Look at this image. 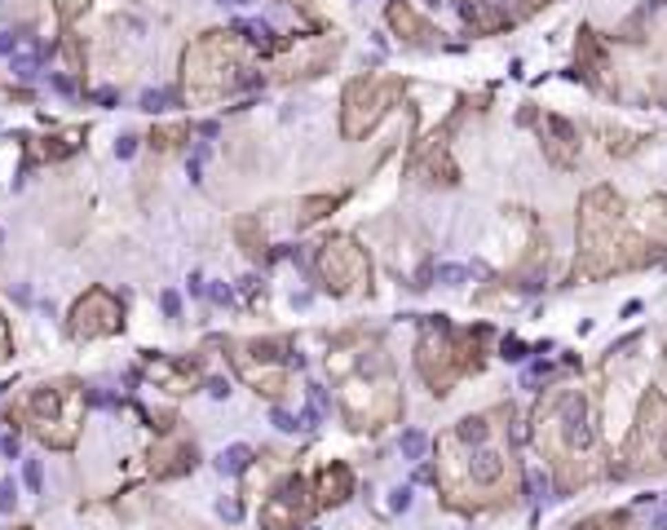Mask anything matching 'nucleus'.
<instances>
[{"label":"nucleus","instance_id":"nucleus-12","mask_svg":"<svg viewBox=\"0 0 667 530\" xmlns=\"http://www.w3.org/2000/svg\"><path fill=\"white\" fill-rule=\"evenodd\" d=\"M160 301H164V314L168 318H182V296H177V292H164Z\"/></svg>","mask_w":667,"mask_h":530},{"label":"nucleus","instance_id":"nucleus-16","mask_svg":"<svg viewBox=\"0 0 667 530\" xmlns=\"http://www.w3.org/2000/svg\"><path fill=\"white\" fill-rule=\"evenodd\" d=\"M18 49V36L14 31H0V53H14Z\"/></svg>","mask_w":667,"mask_h":530},{"label":"nucleus","instance_id":"nucleus-14","mask_svg":"<svg viewBox=\"0 0 667 530\" xmlns=\"http://www.w3.org/2000/svg\"><path fill=\"white\" fill-rule=\"evenodd\" d=\"M133 151H137V137H133V133H124V137H120V146H115V155H120V159H133Z\"/></svg>","mask_w":667,"mask_h":530},{"label":"nucleus","instance_id":"nucleus-13","mask_svg":"<svg viewBox=\"0 0 667 530\" xmlns=\"http://www.w3.org/2000/svg\"><path fill=\"white\" fill-rule=\"evenodd\" d=\"M274 429H283V433H296V429H305V424H296L288 411H274Z\"/></svg>","mask_w":667,"mask_h":530},{"label":"nucleus","instance_id":"nucleus-2","mask_svg":"<svg viewBox=\"0 0 667 530\" xmlns=\"http://www.w3.org/2000/svg\"><path fill=\"white\" fill-rule=\"evenodd\" d=\"M120 327H124V305L115 301L111 292H102V288H89L76 305H71V314H67L71 341H98V336H115Z\"/></svg>","mask_w":667,"mask_h":530},{"label":"nucleus","instance_id":"nucleus-15","mask_svg":"<svg viewBox=\"0 0 667 530\" xmlns=\"http://www.w3.org/2000/svg\"><path fill=\"white\" fill-rule=\"evenodd\" d=\"M208 394H213V398H230V380L213 376V380H208Z\"/></svg>","mask_w":667,"mask_h":530},{"label":"nucleus","instance_id":"nucleus-22","mask_svg":"<svg viewBox=\"0 0 667 530\" xmlns=\"http://www.w3.org/2000/svg\"><path fill=\"white\" fill-rule=\"evenodd\" d=\"M425 5H429V9H438V5H442V0H425Z\"/></svg>","mask_w":667,"mask_h":530},{"label":"nucleus","instance_id":"nucleus-19","mask_svg":"<svg viewBox=\"0 0 667 530\" xmlns=\"http://www.w3.org/2000/svg\"><path fill=\"white\" fill-rule=\"evenodd\" d=\"M407 504H411V491L402 486V491H394V508H407Z\"/></svg>","mask_w":667,"mask_h":530},{"label":"nucleus","instance_id":"nucleus-9","mask_svg":"<svg viewBox=\"0 0 667 530\" xmlns=\"http://www.w3.org/2000/svg\"><path fill=\"white\" fill-rule=\"evenodd\" d=\"M619 526H628V517H623V513H610V517H592V522H584L579 530H619Z\"/></svg>","mask_w":667,"mask_h":530},{"label":"nucleus","instance_id":"nucleus-10","mask_svg":"<svg viewBox=\"0 0 667 530\" xmlns=\"http://www.w3.org/2000/svg\"><path fill=\"white\" fill-rule=\"evenodd\" d=\"M168 102H173V93H164V89H151V93H142V111H164Z\"/></svg>","mask_w":667,"mask_h":530},{"label":"nucleus","instance_id":"nucleus-3","mask_svg":"<svg viewBox=\"0 0 667 530\" xmlns=\"http://www.w3.org/2000/svg\"><path fill=\"white\" fill-rule=\"evenodd\" d=\"M319 270H323V279L332 283V292H349V279L354 283L367 279V261H363V252H358L354 239H332L327 243V248L319 252Z\"/></svg>","mask_w":667,"mask_h":530},{"label":"nucleus","instance_id":"nucleus-20","mask_svg":"<svg viewBox=\"0 0 667 530\" xmlns=\"http://www.w3.org/2000/svg\"><path fill=\"white\" fill-rule=\"evenodd\" d=\"M213 301H217V305H230V292L221 288V283H213Z\"/></svg>","mask_w":667,"mask_h":530},{"label":"nucleus","instance_id":"nucleus-4","mask_svg":"<svg viewBox=\"0 0 667 530\" xmlns=\"http://www.w3.org/2000/svg\"><path fill=\"white\" fill-rule=\"evenodd\" d=\"M305 517H310V504L301 500V482L288 477V482H283V491L274 486L266 513H261V526H266V530H296Z\"/></svg>","mask_w":667,"mask_h":530},{"label":"nucleus","instance_id":"nucleus-11","mask_svg":"<svg viewBox=\"0 0 667 530\" xmlns=\"http://www.w3.org/2000/svg\"><path fill=\"white\" fill-rule=\"evenodd\" d=\"M14 508H18V486L0 482V513H14Z\"/></svg>","mask_w":667,"mask_h":530},{"label":"nucleus","instance_id":"nucleus-18","mask_svg":"<svg viewBox=\"0 0 667 530\" xmlns=\"http://www.w3.org/2000/svg\"><path fill=\"white\" fill-rule=\"evenodd\" d=\"M442 279H447V283H460L464 270H460V265H447V270H442Z\"/></svg>","mask_w":667,"mask_h":530},{"label":"nucleus","instance_id":"nucleus-5","mask_svg":"<svg viewBox=\"0 0 667 530\" xmlns=\"http://www.w3.org/2000/svg\"><path fill=\"white\" fill-rule=\"evenodd\" d=\"M314 495H319V508H336V504H345L349 500V491H354V473L345 469V464H327V469L314 477V486H310Z\"/></svg>","mask_w":667,"mask_h":530},{"label":"nucleus","instance_id":"nucleus-17","mask_svg":"<svg viewBox=\"0 0 667 530\" xmlns=\"http://www.w3.org/2000/svg\"><path fill=\"white\" fill-rule=\"evenodd\" d=\"M0 358H9V323H5V314H0Z\"/></svg>","mask_w":667,"mask_h":530},{"label":"nucleus","instance_id":"nucleus-21","mask_svg":"<svg viewBox=\"0 0 667 530\" xmlns=\"http://www.w3.org/2000/svg\"><path fill=\"white\" fill-rule=\"evenodd\" d=\"M221 5H252V0H221Z\"/></svg>","mask_w":667,"mask_h":530},{"label":"nucleus","instance_id":"nucleus-6","mask_svg":"<svg viewBox=\"0 0 667 530\" xmlns=\"http://www.w3.org/2000/svg\"><path fill=\"white\" fill-rule=\"evenodd\" d=\"M248 464H252V451L248 447H226V451L217 455V469L221 473H243Z\"/></svg>","mask_w":667,"mask_h":530},{"label":"nucleus","instance_id":"nucleus-8","mask_svg":"<svg viewBox=\"0 0 667 530\" xmlns=\"http://www.w3.org/2000/svg\"><path fill=\"white\" fill-rule=\"evenodd\" d=\"M23 482L31 486V495H40V486H45V469H40V460H23Z\"/></svg>","mask_w":667,"mask_h":530},{"label":"nucleus","instance_id":"nucleus-7","mask_svg":"<svg viewBox=\"0 0 667 530\" xmlns=\"http://www.w3.org/2000/svg\"><path fill=\"white\" fill-rule=\"evenodd\" d=\"M425 447H429V438L425 433H402V455H407V460H420V455H425Z\"/></svg>","mask_w":667,"mask_h":530},{"label":"nucleus","instance_id":"nucleus-1","mask_svg":"<svg viewBox=\"0 0 667 530\" xmlns=\"http://www.w3.org/2000/svg\"><path fill=\"white\" fill-rule=\"evenodd\" d=\"M84 411H89V394H84L80 380H54V385H40V389H31L27 402H23L27 429L36 433L45 447H54V451L76 447Z\"/></svg>","mask_w":667,"mask_h":530}]
</instances>
